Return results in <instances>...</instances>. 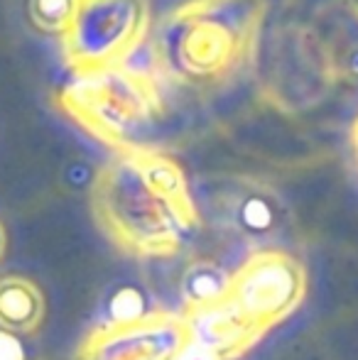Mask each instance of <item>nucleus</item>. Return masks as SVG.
Instances as JSON below:
<instances>
[{"label": "nucleus", "instance_id": "nucleus-1", "mask_svg": "<svg viewBox=\"0 0 358 360\" xmlns=\"http://www.w3.org/2000/svg\"><path fill=\"white\" fill-rule=\"evenodd\" d=\"M91 211L128 255L170 257L199 228V209L179 162L150 147L118 150L96 174Z\"/></svg>", "mask_w": 358, "mask_h": 360}, {"label": "nucleus", "instance_id": "nucleus-2", "mask_svg": "<svg viewBox=\"0 0 358 360\" xmlns=\"http://www.w3.org/2000/svg\"><path fill=\"white\" fill-rule=\"evenodd\" d=\"M305 292L307 275L295 257L282 250H260L229 277L219 302L184 314V319L196 343L221 360H236L295 314Z\"/></svg>", "mask_w": 358, "mask_h": 360}, {"label": "nucleus", "instance_id": "nucleus-3", "mask_svg": "<svg viewBox=\"0 0 358 360\" xmlns=\"http://www.w3.org/2000/svg\"><path fill=\"white\" fill-rule=\"evenodd\" d=\"M263 0H186L160 22L155 64L186 86L221 84L250 57Z\"/></svg>", "mask_w": 358, "mask_h": 360}, {"label": "nucleus", "instance_id": "nucleus-4", "mask_svg": "<svg viewBox=\"0 0 358 360\" xmlns=\"http://www.w3.org/2000/svg\"><path fill=\"white\" fill-rule=\"evenodd\" d=\"M57 105L115 152L145 147L143 140L165 115L158 79L130 67L77 76L59 91Z\"/></svg>", "mask_w": 358, "mask_h": 360}, {"label": "nucleus", "instance_id": "nucleus-5", "mask_svg": "<svg viewBox=\"0 0 358 360\" xmlns=\"http://www.w3.org/2000/svg\"><path fill=\"white\" fill-rule=\"evenodd\" d=\"M150 32V0H79L62 37L64 62L77 76L125 67Z\"/></svg>", "mask_w": 358, "mask_h": 360}, {"label": "nucleus", "instance_id": "nucleus-6", "mask_svg": "<svg viewBox=\"0 0 358 360\" xmlns=\"http://www.w3.org/2000/svg\"><path fill=\"white\" fill-rule=\"evenodd\" d=\"M191 341L184 316L170 311L110 319L91 331L77 351V360H179Z\"/></svg>", "mask_w": 358, "mask_h": 360}, {"label": "nucleus", "instance_id": "nucleus-7", "mask_svg": "<svg viewBox=\"0 0 358 360\" xmlns=\"http://www.w3.org/2000/svg\"><path fill=\"white\" fill-rule=\"evenodd\" d=\"M47 316L37 282L23 275H0V328L13 336H34Z\"/></svg>", "mask_w": 358, "mask_h": 360}, {"label": "nucleus", "instance_id": "nucleus-8", "mask_svg": "<svg viewBox=\"0 0 358 360\" xmlns=\"http://www.w3.org/2000/svg\"><path fill=\"white\" fill-rule=\"evenodd\" d=\"M231 218L243 233L265 236L280 223V204L263 186L241 184L231 189Z\"/></svg>", "mask_w": 358, "mask_h": 360}, {"label": "nucleus", "instance_id": "nucleus-9", "mask_svg": "<svg viewBox=\"0 0 358 360\" xmlns=\"http://www.w3.org/2000/svg\"><path fill=\"white\" fill-rule=\"evenodd\" d=\"M229 272L214 260H194L181 277L184 314H194L216 304L229 285Z\"/></svg>", "mask_w": 358, "mask_h": 360}, {"label": "nucleus", "instance_id": "nucleus-10", "mask_svg": "<svg viewBox=\"0 0 358 360\" xmlns=\"http://www.w3.org/2000/svg\"><path fill=\"white\" fill-rule=\"evenodd\" d=\"M79 0H27V18L37 32L64 37L72 27Z\"/></svg>", "mask_w": 358, "mask_h": 360}, {"label": "nucleus", "instance_id": "nucleus-11", "mask_svg": "<svg viewBox=\"0 0 358 360\" xmlns=\"http://www.w3.org/2000/svg\"><path fill=\"white\" fill-rule=\"evenodd\" d=\"M0 360H27L18 336L3 331V328H0Z\"/></svg>", "mask_w": 358, "mask_h": 360}, {"label": "nucleus", "instance_id": "nucleus-12", "mask_svg": "<svg viewBox=\"0 0 358 360\" xmlns=\"http://www.w3.org/2000/svg\"><path fill=\"white\" fill-rule=\"evenodd\" d=\"M179 360H221L216 356L214 351H209L206 346H201V343H196L194 338L189 341V346L184 348V353L179 356Z\"/></svg>", "mask_w": 358, "mask_h": 360}, {"label": "nucleus", "instance_id": "nucleus-13", "mask_svg": "<svg viewBox=\"0 0 358 360\" xmlns=\"http://www.w3.org/2000/svg\"><path fill=\"white\" fill-rule=\"evenodd\" d=\"M5 252H8V231H5L3 221H0V262L5 260Z\"/></svg>", "mask_w": 358, "mask_h": 360}, {"label": "nucleus", "instance_id": "nucleus-14", "mask_svg": "<svg viewBox=\"0 0 358 360\" xmlns=\"http://www.w3.org/2000/svg\"><path fill=\"white\" fill-rule=\"evenodd\" d=\"M351 145H354V152H356V160H358V118H356L354 128H351Z\"/></svg>", "mask_w": 358, "mask_h": 360}]
</instances>
